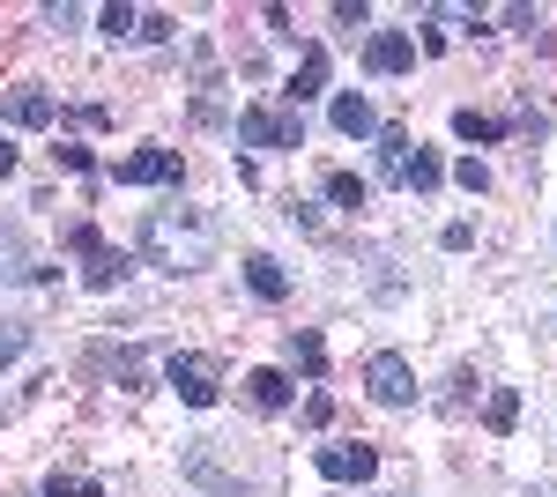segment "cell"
I'll use <instances>...</instances> for the list:
<instances>
[{
	"label": "cell",
	"mask_w": 557,
	"mask_h": 497,
	"mask_svg": "<svg viewBox=\"0 0 557 497\" xmlns=\"http://www.w3.org/2000/svg\"><path fill=\"white\" fill-rule=\"evenodd\" d=\"M141 252L164 275H201L215 260V223L201 208H149L141 215Z\"/></svg>",
	"instance_id": "6da1fadb"
},
{
	"label": "cell",
	"mask_w": 557,
	"mask_h": 497,
	"mask_svg": "<svg viewBox=\"0 0 557 497\" xmlns=\"http://www.w3.org/2000/svg\"><path fill=\"white\" fill-rule=\"evenodd\" d=\"M364 394H372L380 409H409V401H417L409 357H401V349H372V357H364Z\"/></svg>",
	"instance_id": "7a4b0ae2"
},
{
	"label": "cell",
	"mask_w": 557,
	"mask_h": 497,
	"mask_svg": "<svg viewBox=\"0 0 557 497\" xmlns=\"http://www.w3.org/2000/svg\"><path fill=\"white\" fill-rule=\"evenodd\" d=\"M238 141H246V149H305V120L298 112L246 104V112H238Z\"/></svg>",
	"instance_id": "3957f363"
},
{
	"label": "cell",
	"mask_w": 557,
	"mask_h": 497,
	"mask_svg": "<svg viewBox=\"0 0 557 497\" xmlns=\"http://www.w3.org/2000/svg\"><path fill=\"white\" fill-rule=\"evenodd\" d=\"M67 246L83 252V283H89V290H112V283L127 275V252H112L97 231H89V223H75V231H67Z\"/></svg>",
	"instance_id": "277c9868"
},
{
	"label": "cell",
	"mask_w": 557,
	"mask_h": 497,
	"mask_svg": "<svg viewBox=\"0 0 557 497\" xmlns=\"http://www.w3.org/2000/svg\"><path fill=\"white\" fill-rule=\"evenodd\" d=\"M172 386H178L186 409H209L215 386H223V364H215V357H172Z\"/></svg>",
	"instance_id": "5b68a950"
},
{
	"label": "cell",
	"mask_w": 557,
	"mask_h": 497,
	"mask_svg": "<svg viewBox=\"0 0 557 497\" xmlns=\"http://www.w3.org/2000/svg\"><path fill=\"white\" fill-rule=\"evenodd\" d=\"M312 468H320L327 483H372V475H380V453H372V446H320Z\"/></svg>",
	"instance_id": "8992f818"
},
{
	"label": "cell",
	"mask_w": 557,
	"mask_h": 497,
	"mask_svg": "<svg viewBox=\"0 0 557 497\" xmlns=\"http://www.w3.org/2000/svg\"><path fill=\"white\" fill-rule=\"evenodd\" d=\"M112 178L120 186H178V149H134V157H120Z\"/></svg>",
	"instance_id": "52a82bcc"
},
{
	"label": "cell",
	"mask_w": 557,
	"mask_h": 497,
	"mask_svg": "<svg viewBox=\"0 0 557 497\" xmlns=\"http://www.w3.org/2000/svg\"><path fill=\"white\" fill-rule=\"evenodd\" d=\"M364 67H372V75H409V67H417V38H401V30H380V38L364 45Z\"/></svg>",
	"instance_id": "ba28073f"
},
{
	"label": "cell",
	"mask_w": 557,
	"mask_h": 497,
	"mask_svg": "<svg viewBox=\"0 0 557 497\" xmlns=\"http://www.w3.org/2000/svg\"><path fill=\"white\" fill-rule=\"evenodd\" d=\"M246 401H253L260 415H275V409H290V378L275 372V364H260V372H246Z\"/></svg>",
	"instance_id": "9c48e42d"
},
{
	"label": "cell",
	"mask_w": 557,
	"mask_h": 497,
	"mask_svg": "<svg viewBox=\"0 0 557 497\" xmlns=\"http://www.w3.org/2000/svg\"><path fill=\"white\" fill-rule=\"evenodd\" d=\"M320 89H327V45H305L298 75H290V112H298L305 97H320Z\"/></svg>",
	"instance_id": "30bf717a"
},
{
	"label": "cell",
	"mask_w": 557,
	"mask_h": 497,
	"mask_svg": "<svg viewBox=\"0 0 557 497\" xmlns=\"http://www.w3.org/2000/svg\"><path fill=\"white\" fill-rule=\"evenodd\" d=\"M335 134H349V141H364V134H380V120H372V104H364L357 89H343V97H335Z\"/></svg>",
	"instance_id": "8fae6325"
},
{
	"label": "cell",
	"mask_w": 557,
	"mask_h": 497,
	"mask_svg": "<svg viewBox=\"0 0 557 497\" xmlns=\"http://www.w3.org/2000/svg\"><path fill=\"white\" fill-rule=\"evenodd\" d=\"M246 283H253V297H268V305L290 290V275H283V260H275V252H253V260H246Z\"/></svg>",
	"instance_id": "7c38bea8"
},
{
	"label": "cell",
	"mask_w": 557,
	"mask_h": 497,
	"mask_svg": "<svg viewBox=\"0 0 557 497\" xmlns=\"http://www.w3.org/2000/svg\"><path fill=\"white\" fill-rule=\"evenodd\" d=\"M8 120L15 126H52V97H45V89H8Z\"/></svg>",
	"instance_id": "4fadbf2b"
},
{
	"label": "cell",
	"mask_w": 557,
	"mask_h": 497,
	"mask_svg": "<svg viewBox=\"0 0 557 497\" xmlns=\"http://www.w3.org/2000/svg\"><path fill=\"white\" fill-rule=\"evenodd\" d=\"M290 364L320 378V372H327V341H320L312 327H290Z\"/></svg>",
	"instance_id": "5bb4252c"
},
{
	"label": "cell",
	"mask_w": 557,
	"mask_h": 497,
	"mask_svg": "<svg viewBox=\"0 0 557 497\" xmlns=\"http://www.w3.org/2000/svg\"><path fill=\"white\" fill-rule=\"evenodd\" d=\"M186 475H194V483H215V490H238V475H231L209 446H194V453H186Z\"/></svg>",
	"instance_id": "9a60e30c"
},
{
	"label": "cell",
	"mask_w": 557,
	"mask_h": 497,
	"mask_svg": "<svg viewBox=\"0 0 557 497\" xmlns=\"http://www.w3.org/2000/svg\"><path fill=\"white\" fill-rule=\"evenodd\" d=\"M483 423H491L498 438H506V431L520 423V394H513V386H491V401H483Z\"/></svg>",
	"instance_id": "2e32d148"
},
{
	"label": "cell",
	"mask_w": 557,
	"mask_h": 497,
	"mask_svg": "<svg viewBox=\"0 0 557 497\" xmlns=\"http://www.w3.org/2000/svg\"><path fill=\"white\" fill-rule=\"evenodd\" d=\"M380 164H386V178L401 186V171H409V134H401V126H380Z\"/></svg>",
	"instance_id": "e0dca14e"
},
{
	"label": "cell",
	"mask_w": 557,
	"mask_h": 497,
	"mask_svg": "<svg viewBox=\"0 0 557 497\" xmlns=\"http://www.w3.org/2000/svg\"><path fill=\"white\" fill-rule=\"evenodd\" d=\"M327 201H335V208H364V201H372V186H364L357 171H327Z\"/></svg>",
	"instance_id": "ac0fdd59"
},
{
	"label": "cell",
	"mask_w": 557,
	"mask_h": 497,
	"mask_svg": "<svg viewBox=\"0 0 557 497\" xmlns=\"http://www.w3.org/2000/svg\"><path fill=\"white\" fill-rule=\"evenodd\" d=\"M454 134H461V141H506V120H491V112H454Z\"/></svg>",
	"instance_id": "d6986e66"
},
{
	"label": "cell",
	"mask_w": 557,
	"mask_h": 497,
	"mask_svg": "<svg viewBox=\"0 0 557 497\" xmlns=\"http://www.w3.org/2000/svg\"><path fill=\"white\" fill-rule=\"evenodd\" d=\"M438 178H446V164H438L431 149H417V157H409V171H401V186H409V194H431Z\"/></svg>",
	"instance_id": "ffe728a7"
},
{
	"label": "cell",
	"mask_w": 557,
	"mask_h": 497,
	"mask_svg": "<svg viewBox=\"0 0 557 497\" xmlns=\"http://www.w3.org/2000/svg\"><path fill=\"white\" fill-rule=\"evenodd\" d=\"M45 497H104V483H97V475H60V468H52V475H45Z\"/></svg>",
	"instance_id": "44dd1931"
},
{
	"label": "cell",
	"mask_w": 557,
	"mask_h": 497,
	"mask_svg": "<svg viewBox=\"0 0 557 497\" xmlns=\"http://www.w3.org/2000/svg\"><path fill=\"white\" fill-rule=\"evenodd\" d=\"M134 23H141V15H134L127 0H112V8H97V30H104V38H134Z\"/></svg>",
	"instance_id": "7402d4cb"
},
{
	"label": "cell",
	"mask_w": 557,
	"mask_h": 497,
	"mask_svg": "<svg viewBox=\"0 0 557 497\" xmlns=\"http://www.w3.org/2000/svg\"><path fill=\"white\" fill-rule=\"evenodd\" d=\"M23 341H30L23 320H0V364H15V357H23Z\"/></svg>",
	"instance_id": "603a6c76"
},
{
	"label": "cell",
	"mask_w": 557,
	"mask_h": 497,
	"mask_svg": "<svg viewBox=\"0 0 557 497\" xmlns=\"http://www.w3.org/2000/svg\"><path fill=\"white\" fill-rule=\"evenodd\" d=\"M134 38L164 45V38H178V23H172V15H141V23H134Z\"/></svg>",
	"instance_id": "cb8c5ba5"
},
{
	"label": "cell",
	"mask_w": 557,
	"mask_h": 497,
	"mask_svg": "<svg viewBox=\"0 0 557 497\" xmlns=\"http://www.w3.org/2000/svg\"><path fill=\"white\" fill-rule=\"evenodd\" d=\"M335 23H343V30H364V23H372V8H364V0H335Z\"/></svg>",
	"instance_id": "d4e9b609"
},
{
	"label": "cell",
	"mask_w": 557,
	"mask_h": 497,
	"mask_svg": "<svg viewBox=\"0 0 557 497\" xmlns=\"http://www.w3.org/2000/svg\"><path fill=\"white\" fill-rule=\"evenodd\" d=\"M438 246H446V252H469L475 246V223H446V231H438Z\"/></svg>",
	"instance_id": "484cf974"
},
{
	"label": "cell",
	"mask_w": 557,
	"mask_h": 497,
	"mask_svg": "<svg viewBox=\"0 0 557 497\" xmlns=\"http://www.w3.org/2000/svg\"><path fill=\"white\" fill-rule=\"evenodd\" d=\"M454 178H461V186H469V194H491V171L475 164V157H469V164H454Z\"/></svg>",
	"instance_id": "4316f807"
},
{
	"label": "cell",
	"mask_w": 557,
	"mask_h": 497,
	"mask_svg": "<svg viewBox=\"0 0 557 497\" xmlns=\"http://www.w3.org/2000/svg\"><path fill=\"white\" fill-rule=\"evenodd\" d=\"M8 171H15V149H8V141H0V178H8Z\"/></svg>",
	"instance_id": "83f0119b"
},
{
	"label": "cell",
	"mask_w": 557,
	"mask_h": 497,
	"mask_svg": "<svg viewBox=\"0 0 557 497\" xmlns=\"http://www.w3.org/2000/svg\"><path fill=\"white\" fill-rule=\"evenodd\" d=\"M528 497H557V490H528Z\"/></svg>",
	"instance_id": "f1b7e54d"
}]
</instances>
